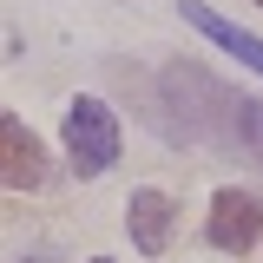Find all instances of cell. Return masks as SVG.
<instances>
[{
  "label": "cell",
  "instance_id": "obj_1",
  "mask_svg": "<svg viewBox=\"0 0 263 263\" xmlns=\"http://www.w3.org/2000/svg\"><path fill=\"white\" fill-rule=\"evenodd\" d=\"M66 152H72V171L79 178H105L112 158H119V119L105 99H72L66 105Z\"/></svg>",
  "mask_w": 263,
  "mask_h": 263
},
{
  "label": "cell",
  "instance_id": "obj_2",
  "mask_svg": "<svg viewBox=\"0 0 263 263\" xmlns=\"http://www.w3.org/2000/svg\"><path fill=\"white\" fill-rule=\"evenodd\" d=\"M257 230H263V197L257 191H217L211 197V224H204V237L217 243V250H250L257 243Z\"/></svg>",
  "mask_w": 263,
  "mask_h": 263
},
{
  "label": "cell",
  "instance_id": "obj_3",
  "mask_svg": "<svg viewBox=\"0 0 263 263\" xmlns=\"http://www.w3.org/2000/svg\"><path fill=\"white\" fill-rule=\"evenodd\" d=\"M40 178H46V152H40V138H33L20 119L0 112V184H7V191H33Z\"/></svg>",
  "mask_w": 263,
  "mask_h": 263
},
{
  "label": "cell",
  "instance_id": "obj_4",
  "mask_svg": "<svg viewBox=\"0 0 263 263\" xmlns=\"http://www.w3.org/2000/svg\"><path fill=\"white\" fill-rule=\"evenodd\" d=\"M125 230H132V243L145 250V257H164V243H171V197L164 191H132L125 204Z\"/></svg>",
  "mask_w": 263,
  "mask_h": 263
},
{
  "label": "cell",
  "instance_id": "obj_5",
  "mask_svg": "<svg viewBox=\"0 0 263 263\" xmlns=\"http://www.w3.org/2000/svg\"><path fill=\"white\" fill-rule=\"evenodd\" d=\"M184 20H191V27L204 33V40H211V46H224V53H237V60L250 66V72H263V40H257V33H243V27H230L224 13H211V7H204V0H184Z\"/></svg>",
  "mask_w": 263,
  "mask_h": 263
},
{
  "label": "cell",
  "instance_id": "obj_6",
  "mask_svg": "<svg viewBox=\"0 0 263 263\" xmlns=\"http://www.w3.org/2000/svg\"><path fill=\"white\" fill-rule=\"evenodd\" d=\"M217 152H243L250 164H263V99H243L237 92V112H230V132Z\"/></svg>",
  "mask_w": 263,
  "mask_h": 263
},
{
  "label": "cell",
  "instance_id": "obj_7",
  "mask_svg": "<svg viewBox=\"0 0 263 263\" xmlns=\"http://www.w3.org/2000/svg\"><path fill=\"white\" fill-rule=\"evenodd\" d=\"M33 263H46V257H33Z\"/></svg>",
  "mask_w": 263,
  "mask_h": 263
},
{
  "label": "cell",
  "instance_id": "obj_8",
  "mask_svg": "<svg viewBox=\"0 0 263 263\" xmlns=\"http://www.w3.org/2000/svg\"><path fill=\"white\" fill-rule=\"evenodd\" d=\"M92 263H105V257H92Z\"/></svg>",
  "mask_w": 263,
  "mask_h": 263
},
{
  "label": "cell",
  "instance_id": "obj_9",
  "mask_svg": "<svg viewBox=\"0 0 263 263\" xmlns=\"http://www.w3.org/2000/svg\"><path fill=\"white\" fill-rule=\"evenodd\" d=\"M257 7H263V0H257Z\"/></svg>",
  "mask_w": 263,
  "mask_h": 263
}]
</instances>
